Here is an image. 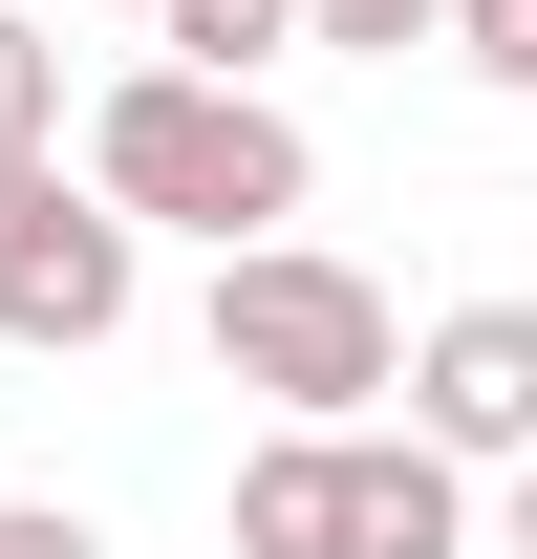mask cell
<instances>
[{"label":"cell","instance_id":"cell-1","mask_svg":"<svg viewBox=\"0 0 537 559\" xmlns=\"http://www.w3.org/2000/svg\"><path fill=\"white\" fill-rule=\"evenodd\" d=\"M86 194L130 215V237H301V194H323V151H301V108L279 86H194V66H130L108 108H86Z\"/></svg>","mask_w":537,"mask_h":559},{"label":"cell","instance_id":"cell-2","mask_svg":"<svg viewBox=\"0 0 537 559\" xmlns=\"http://www.w3.org/2000/svg\"><path fill=\"white\" fill-rule=\"evenodd\" d=\"M387 366H408V323H387L366 259H323V237H237L215 259V388H259L279 430H366Z\"/></svg>","mask_w":537,"mask_h":559},{"label":"cell","instance_id":"cell-3","mask_svg":"<svg viewBox=\"0 0 537 559\" xmlns=\"http://www.w3.org/2000/svg\"><path fill=\"white\" fill-rule=\"evenodd\" d=\"M151 301V237L108 194H86L65 151H0V345H44V366H86L108 323Z\"/></svg>","mask_w":537,"mask_h":559},{"label":"cell","instance_id":"cell-4","mask_svg":"<svg viewBox=\"0 0 537 559\" xmlns=\"http://www.w3.org/2000/svg\"><path fill=\"white\" fill-rule=\"evenodd\" d=\"M408 452H452V474H516L537 452V301H452V323H408Z\"/></svg>","mask_w":537,"mask_h":559},{"label":"cell","instance_id":"cell-5","mask_svg":"<svg viewBox=\"0 0 537 559\" xmlns=\"http://www.w3.org/2000/svg\"><path fill=\"white\" fill-rule=\"evenodd\" d=\"M344 559H473V474L408 430H344Z\"/></svg>","mask_w":537,"mask_h":559},{"label":"cell","instance_id":"cell-6","mask_svg":"<svg viewBox=\"0 0 537 559\" xmlns=\"http://www.w3.org/2000/svg\"><path fill=\"white\" fill-rule=\"evenodd\" d=\"M237 559H344V430H259L237 452Z\"/></svg>","mask_w":537,"mask_h":559},{"label":"cell","instance_id":"cell-7","mask_svg":"<svg viewBox=\"0 0 537 559\" xmlns=\"http://www.w3.org/2000/svg\"><path fill=\"white\" fill-rule=\"evenodd\" d=\"M151 44H172L194 86H259L279 44H301V0H151Z\"/></svg>","mask_w":537,"mask_h":559},{"label":"cell","instance_id":"cell-8","mask_svg":"<svg viewBox=\"0 0 537 559\" xmlns=\"http://www.w3.org/2000/svg\"><path fill=\"white\" fill-rule=\"evenodd\" d=\"M0 151H65V44L0 0Z\"/></svg>","mask_w":537,"mask_h":559},{"label":"cell","instance_id":"cell-9","mask_svg":"<svg viewBox=\"0 0 537 559\" xmlns=\"http://www.w3.org/2000/svg\"><path fill=\"white\" fill-rule=\"evenodd\" d=\"M452 66H473V86H516V108H537V0H452Z\"/></svg>","mask_w":537,"mask_h":559},{"label":"cell","instance_id":"cell-10","mask_svg":"<svg viewBox=\"0 0 537 559\" xmlns=\"http://www.w3.org/2000/svg\"><path fill=\"white\" fill-rule=\"evenodd\" d=\"M430 22H452V0H301V44H366V66H408Z\"/></svg>","mask_w":537,"mask_h":559},{"label":"cell","instance_id":"cell-11","mask_svg":"<svg viewBox=\"0 0 537 559\" xmlns=\"http://www.w3.org/2000/svg\"><path fill=\"white\" fill-rule=\"evenodd\" d=\"M0 559H108V538H86L65 495H0Z\"/></svg>","mask_w":537,"mask_h":559},{"label":"cell","instance_id":"cell-12","mask_svg":"<svg viewBox=\"0 0 537 559\" xmlns=\"http://www.w3.org/2000/svg\"><path fill=\"white\" fill-rule=\"evenodd\" d=\"M494 559H537V452H516V495H494Z\"/></svg>","mask_w":537,"mask_h":559},{"label":"cell","instance_id":"cell-13","mask_svg":"<svg viewBox=\"0 0 537 559\" xmlns=\"http://www.w3.org/2000/svg\"><path fill=\"white\" fill-rule=\"evenodd\" d=\"M130 22H151V0H130Z\"/></svg>","mask_w":537,"mask_h":559}]
</instances>
